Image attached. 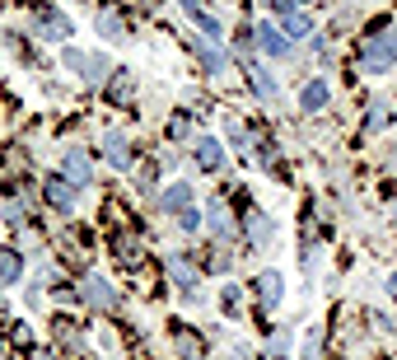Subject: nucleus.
Returning a JSON list of instances; mask_svg holds the SVG:
<instances>
[{"instance_id":"obj_21","label":"nucleus","mask_w":397,"mask_h":360,"mask_svg":"<svg viewBox=\"0 0 397 360\" xmlns=\"http://www.w3.org/2000/svg\"><path fill=\"white\" fill-rule=\"evenodd\" d=\"M388 122H393V113H388V108H369V113H364V126H369V131H384Z\"/></svg>"},{"instance_id":"obj_8","label":"nucleus","mask_w":397,"mask_h":360,"mask_svg":"<svg viewBox=\"0 0 397 360\" xmlns=\"http://www.w3.org/2000/svg\"><path fill=\"white\" fill-rule=\"evenodd\" d=\"M281 33H285V43H290V38H308L313 33V19H308L304 10H290V14H281Z\"/></svg>"},{"instance_id":"obj_22","label":"nucleus","mask_w":397,"mask_h":360,"mask_svg":"<svg viewBox=\"0 0 397 360\" xmlns=\"http://www.w3.org/2000/svg\"><path fill=\"white\" fill-rule=\"evenodd\" d=\"M113 99L117 103H131V75H117L113 80Z\"/></svg>"},{"instance_id":"obj_25","label":"nucleus","mask_w":397,"mask_h":360,"mask_svg":"<svg viewBox=\"0 0 397 360\" xmlns=\"http://www.w3.org/2000/svg\"><path fill=\"white\" fill-rule=\"evenodd\" d=\"M178 225H182V229H196V225H201V215H196V211H182Z\"/></svg>"},{"instance_id":"obj_24","label":"nucleus","mask_w":397,"mask_h":360,"mask_svg":"<svg viewBox=\"0 0 397 360\" xmlns=\"http://www.w3.org/2000/svg\"><path fill=\"white\" fill-rule=\"evenodd\" d=\"M173 276H178V281H182V285H192V267H187V262H182V258H178V262H173Z\"/></svg>"},{"instance_id":"obj_3","label":"nucleus","mask_w":397,"mask_h":360,"mask_svg":"<svg viewBox=\"0 0 397 360\" xmlns=\"http://www.w3.org/2000/svg\"><path fill=\"white\" fill-rule=\"evenodd\" d=\"M196 164H201L206 173H220V169H225V146H220L216 136H201V141H196Z\"/></svg>"},{"instance_id":"obj_27","label":"nucleus","mask_w":397,"mask_h":360,"mask_svg":"<svg viewBox=\"0 0 397 360\" xmlns=\"http://www.w3.org/2000/svg\"><path fill=\"white\" fill-rule=\"evenodd\" d=\"M388 295L397 300V271H388Z\"/></svg>"},{"instance_id":"obj_13","label":"nucleus","mask_w":397,"mask_h":360,"mask_svg":"<svg viewBox=\"0 0 397 360\" xmlns=\"http://www.w3.org/2000/svg\"><path fill=\"white\" fill-rule=\"evenodd\" d=\"M206 225L216 229V239H229V234H234V225H229V211H225L220 202H211V211H206Z\"/></svg>"},{"instance_id":"obj_10","label":"nucleus","mask_w":397,"mask_h":360,"mask_svg":"<svg viewBox=\"0 0 397 360\" xmlns=\"http://www.w3.org/2000/svg\"><path fill=\"white\" fill-rule=\"evenodd\" d=\"M192 187L187 182H173V187H164V211H173V215H182V211H192Z\"/></svg>"},{"instance_id":"obj_9","label":"nucleus","mask_w":397,"mask_h":360,"mask_svg":"<svg viewBox=\"0 0 397 360\" xmlns=\"http://www.w3.org/2000/svg\"><path fill=\"white\" fill-rule=\"evenodd\" d=\"M19 276H23V253L0 244V281H19Z\"/></svg>"},{"instance_id":"obj_17","label":"nucleus","mask_w":397,"mask_h":360,"mask_svg":"<svg viewBox=\"0 0 397 360\" xmlns=\"http://www.w3.org/2000/svg\"><path fill=\"white\" fill-rule=\"evenodd\" d=\"M66 178L75 182V187H84V182H89V159L84 155H66Z\"/></svg>"},{"instance_id":"obj_26","label":"nucleus","mask_w":397,"mask_h":360,"mask_svg":"<svg viewBox=\"0 0 397 360\" xmlns=\"http://www.w3.org/2000/svg\"><path fill=\"white\" fill-rule=\"evenodd\" d=\"M220 300H225V309H238V285H225V295H220Z\"/></svg>"},{"instance_id":"obj_19","label":"nucleus","mask_w":397,"mask_h":360,"mask_svg":"<svg viewBox=\"0 0 397 360\" xmlns=\"http://www.w3.org/2000/svg\"><path fill=\"white\" fill-rule=\"evenodd\" d=\"M248 229H252V244H262V248L272 244V220H267V215L252 211V215H248Z\"/></svg>"},{"instance_id":"obj_7","label":"nucleus","mask_w":397,"mask_h":360,"mask_svg":"<svg viewBox=\"0 0 397 360\" xmlns=\"http://www.w3.org/2000/svg\"><path fill=\"white\" fill-rule=\"evenodd\" d=\"M328 80H308L304 84V94H299V108H304V113H318V108H328Z\"/></svg>"},{"instance_id":"obj_14","label":"nucleus","mask_w":397,"mask_h":360,"mask_svg":"<svg viewBox=\"0 0 397 360\" xmlns=\"http://www.w3.org/2000/svg\"><path fill=\"white\" fill-rule=\"evenodd\" d=\"M196 57H201V66L211 70V75H220V70L229 66V57L220 52V47H211V43H201V47H196Z\"/></svg>"},{"instance_id":"obj_2","label":"nucleus","mask_w":397,"mask_h":360,"mask_svg":"<svg viewBox=\"0 0 397 360\" xmlns=\"http://www.w3.org/2000/svg\"><path fill=\"white\" fill-rule=\"evenodd\" d=\"M61 61H66L70 70H79V75H89V80H103L108 70H113V61L103 57V52H94V57H84V52H75V47H66L61 52Z\"/></svg>"},{"instance_id":"obj_15","label":"nucleus","mask_w":397,"mask_h":360,"mask_svg":"<svg viewBox=\"0 0 397 360\" xmlns=\"http://www.w3.org/2000/svg\"><path fill=\"white\" fill-rule=\"evenodd\" d=\"M84 295H89V304H99V309H113V304H117V295L108 290V281H99V276L84 285Z\"/></svg>"},{"instance_id":"obj_20","label":"nucleus","mask_w":397,"mask_h":360,"mask_svg":"<svg viewBox=\"0 0 397 360\" xmlns=\"http://www.w3.org/2000/svg\"><path fill=\"white\" fill-rule=\"evenodd\" d=\"M99 33L103 38H126V23L117 14H99Z\"/></svg>"},{"instance_id":"obj_18","label":"nucleus","mask_w":397,"mask_h":360,"mask_svg":"<svg viewBox=\"0 0 397 360\" xmlns=\"http://www.w3.org/2000/svg\"><path fill=\"white\" fill-rule=\"evenodd\" d=\"M257 290H262V300H267V304H276V300H281V271H262Z\"/></svg>"},{"instance_id":"obj_6","label":"nucleus","mask_w":397,"mask_h":360,"mask_svg":"<svg viewBox=\"0 0 397 360\" xmlns=\"http://www.w3.org/2000/svg\"><path fill=\"white\" fill-rule=\"evenodd\" d=\"M47 202L57 206L61 215L75 211V182H61V178H47Z\"/></svg>"},{"instance_id":"obj_23","label":"nucleus","mask_w":397,"mask_h":360,"mask_svg":"<svg viewBox=\"0 0 397 360\" xmlns=\"http://www.w3.org/2000/svg\"><path fill=\"white\" fill-rule=\"evenodd\" d=\"M169 136H173V141H187V117H173V122H169Z\"/></svg>"},{"instance_id":"obj_5","label":"nucleus","mask_w":397,"mask_h":360,"mask_svg":"<svg viewBox=\"0 0 397 360\" xmlns=\"http://www.w3.org/2000/svg\"><path fill=\"white\" fill-rule=\"evenodd\" d=\"M243 75H248V84H252V94H257V99H276V80L267 75V70L257 66V61H243Z\"/></svg>"},{"instance_id":"obj_12","label":"nucleus","mask_w":397,"mask_h":360,"mask_svg":"<svg viewBox=\"0 0 397 360\" xmlns=\"http://www.w3.org/2000/svg\"><path fill=\"white\" fill-rule=\"evenodd\" d=\"M103 150L113 155L117 169H126V164H131V155H126V136H122V131H108V136H103Z\"/></svg>"},{"instance_id":"obj_16","label":"nucleus","mask_w":397,"mask_h":360,"mask_svg":"<svg viewBox=\"0 0 397 360\" xmlns=\"http://www.w3.org/2000/svg\"><path fill=\"white\" fill-rule=\"evenodd\" d=\"M38 28H43V33H52V38H66V33H70V23L57 19V10H38Z\"/></svg>"},{"instance_id":"obj_1","label":"nucleus","mask_w":397,"mask_h":360,"mask_svg":"<svg viewBox=\"0 0 397 360\" xmlns=\"http://www.w3.org/2000/svg\"><path fill=\"white\" fill-rule=\"evenodd\" d=\"M355 66L364 75H388L397 66V38H364L360 52H355Z\"/></svg>"},{"instance_id":"obj_11","label":"nucleus","mask_w":397,"mask_h":360,"mask_svg":"<svg viewBox=\"0 0 397 360\" xmlns=\"http://www.w3.org/2000/svg\"><path fill=\"white\" fill-rule=\"evenodd\" d=\"M182 5H187V14H192V23H196V28H206V33H211V38H220V33H225V23H220V19H216V14H211V10H201L196 0H182Z\"/></svg>"},{"instance_id":"obj_4","label":"nucleus","mask_w":397,"mask_h":360,"mask_svg":"<svg viewBox=\"0 0 397 360\" xmlns=\"http://www.w3.org/2000/svg\"><path fill=\"white\" fill-rule=\"evenodd\" d=\"M252 38H257V47L267 52V57H276V61H281L285 52H290L285 33H281V28H272V23H257V28H252Z\"/></svg>"}]
</instances>
